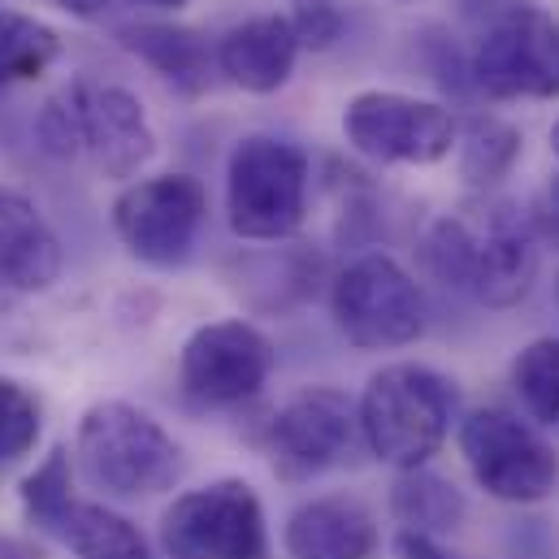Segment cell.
<instances>
[{
    "label": "cell",
    "instance_id": "3",
    "mask_svg": "<svg viewBox=\"0 0 559 559\" xmlns=\"http://www.w3.org/2000/svg\"><path fill=\"white\" fill-rule=\"evenodd\" d=\"M455 408H460V395L447 373L400 360V365H382L365 382L356 420H360L365 447L382 464L404 473V468H425L442 451Z\"/></svg>",
    "mask_w": 559,
    "mask_h": 559
},
{
    "label": "cell",
    "instance_id": "9",
    "mask_svg": "<svg viewBox=\"0 0 559 559\" xmlns=\"http://www.w3.org/2000/svg\"><path fill=\"white\" fill-rule=\"evenodd\" d=\"M169 559H265V508L243 477H222L178 495L160 516Z\"/></svg>",
    "mask_w": 559,
    "mask_h": 559
},
{
    "label": "cell",
    "instance_id": "31",
    "mask_svg": "<svg viewBox=\"0 0 559 559\" xmlns=\"http://www.w3.org/2000/svg\"><path fill=\"white\" fill-rule=\"evenodd\" d=\"M135 4H147V9H165V13H178V9H187L191 0H135Z\"/></svg>",
    "mask_w": 559,
    "mask_h": 559
},
{
    "label": "cell",
    "instance_id": "26",
    "mask_svg": "<svg viewBox=\"0 0 559 559\" xmlns=\"http://www.w3.org/2000/svg\"><path fill=\"white\" fill-rule=\"evenodd\" d=\"M534 217V230H538V239L547 235V239H556L559 243V174L543 187V195H538V209L530 213Z\"/></svg>",
    "mask_w": 559,
    "mask_h": 559
},
{
    "label": "cell",
    "instance_id": "22",
    "mask_svg": "<svg viewBox=\"0 0 559 559\" xmlns=\"http://www.w3.org/2000/svg\"><path fill=\"white\" fill-rule=\"evenodd\" d=\"M512 386L521 408L538 425H559V334L534 338L512 360Z\"/></svg>",
    "mask_w": 559,
    "mask_h": 559
},
{
    "label": "cell",
    "instance_id": "32",
    "mask_svg": "<svg viewBox=\"0 0 559 559\" xmlns=\"http://www.w3.org/2000/svg\"><path fill=\"white\" fill-rule=\"evenodd\" d=\"M551 152H556V156H559V122H556V127H551Z\"/></svg>",
    "mask_w": 559,
    "mask_h": 559
},
{
    "label": "cell",
    "instance_id": "30",
    "mask_svg": "<svg viewBox=\"0 0 559 559\" xmlns=\"http://www.w3.org/2000/svg\"><path fill=\"white\" fill-rule=\"evenodd\" d=\"M0 559H39L26 543H17V538H0Z\"/></svg>",
    "mask_w": 559,
    "mask_h": 559
},
{
    "label": "cell",
    "instance_id": "23",
    "mask_svg": "<svg viewBox=\"0 0 559 559\" xmlns=\"http://www.w3.org/2000/svg\"><path fill=\"white\" fill-rule=\"evenodd\" d=\"M74 477H70V451L66 447H52L35 473H26L22 481V508L26 516L39 525V530H57V521L66 516V508L74 503Z\"/></svg>",
    "mask_w": 559,
    "mask_h": 559
},
{
    "label": "cell",
    "instance_id": "27",
    "mask_svg": "<svg viewBox=\"0 0 559 559\" xmlns=\"http://www.w3.org/2000/svg\"><path fill=\"white\" fill-rule=\"evenodd\" d=\"M44 4H52V9H61V13L79 17V22H96L109 9V0H44Z\"/></svg>",
    "mask_w": 559,
    "mask_h": 559
},
{
    "label": "cell",
    "instance_id": "6",
    "mask_svg": "<svg viewBox=\"0 0 559 559\" xmlns=\"http://www.w3.org/2000/svg\"><path fill=\"white\" fill-rule=\"evenodd\" d=\"M308 152L278 135H248L226 160V222L248 243H278L308 222Z\"/></svg>",
    "mask_w": 559,
    "mask_h": 559
},
{
    "label": "cell",
    "instance_id": "14",
    "mask_svg": "<svg viewBox=\"0 0 559 559\" xmlns=\"http://www.w3.org/2000/svg\"><path fill=\"white\" fill-rule=\"evenodd\" d=\"M217 74L248 92V96H274L290 83L295 61H299V39L286 22V13H257L235 22L217 44Z\"/></svg>",
    "mask_w": 559,
    "mask_h": 559
},
{
    "label": "cell",
    "instance_id": "7",
    "mask_svg": "<svg viewBox=\"0 0 559 559\" xmlns=\"http://www.w3.org/2000/svg\"><path fill=\"white\" fill-rule=\"evenodd\" d=\"M330 317L360 352H395L425 334V295L417 278L386 252L356 257L330 286Z\"/></svg>",
    "mask_w": 559,
    "mask_h": 559
},
{
    "label": "cell",
    "instance_id": "8",
    "mask_svg": "<svg viewBox=\"0 0 559 559\" xmlns=\"http://www.w3.org/2000/svg\"><path fill=\"white\" fill-rule=\"evenodd\" d=\"M460 455L499 503H543L559 481L556 447L508 408H473L460 420Z\"/></svg>",
    "mask_w": 559,
    "mask_h": 559
},
{
    "label": "cell",
    "instance_id": "19",
    "mask_svg": "<svg viewBox=\"0 0 559 559\" xmlns=\"http://www.w3.org/2000/svg\"><path fill=\"white\" fill-rule=\"evenodd\" d=\"M521 143L525 140L512 122H503L495 114H477V118L460 122V131H455V169L477 195H486L516 169Z\"/></svg>",
    "mask_w": 559,
    "mask_h": 559
},
{
    "label": "cell",
    "instance_id": "12",
    "mask_svg": "<svg viewBox=\"0 0 559 559\" xmlns=\"http://www.w3.org/2000/svg\"><path fill=\"white\" fill-rule=\"evenodd\" d=\"M274 373V343L243 317L200 325L178 356L182 391L204 408H239Z\"/></svg>",
    "mask_w": 559,
    "mask_h": 559
},
{
    "label": "cell",
    "instance_id": "15",
    "mask_svg": "<svg viewBox=\"0 0 559 559\" xmlns=\"http://www.w3.org/2000/svg\"><path fill=\"white\" fill-rule=\"evenodd\" d=\"M66 270V252L39 204L13 187H0V286L39 295Z\"/></svg>",
    "mask_w": 559,
    "mask_h": 559
},
{
    "label": "cell",
    "instance_id": "24",
    "mask_svg": "<svg viewBox=\"0 0 559 559\" xmlns=\"http://www.w3.org/2000/svg\"><path fill=\"white\" fill-rule=\"evenodd\" d=\"M44 433V404L31 386L0 378V464H13L35 451Z\"/></svg>",
    "mask_w": 559,
    "mask_h": 559
},
{
    "label": "cell",
    "instance_id": "17",
    "mask_svg": "<svg viewBox=\"0 0 559 559\" xmlns=\"http://www.w3.org/2000/svg\"><path fill=\"white\" fill-rule=\"evenodd\" d=\"M122 44L140 57L152 74H160L174 92L182 96H200L213 74H217V57L213 44L195 31V26H178V22H140L122 31Z\"/></svg>",
    "mask_w": 559,
    "mask_h": 559
},
{
    "label": "cell",
    "instance_id": "33",
    "mask_svg": "<svg viewBox=\"0 0 559 559\" xmlns=\"http://www.w3.org/2000/svg\"><path fill=\"white\" fill-rule=\"evenodd\" d=\"M556 290H559V282H556Z\"/></svg>",
    "mask_w": 559,
    "mask_h": 559
},
{
    "label": "cell",
    "instance_id": "21",
    "mask_svg": "<svg viewBox=\"0 0 559 559\" xmlns=\"http://www.w3.org/2000/svg\"><path fill=\"white\" fill-rule=\"evenodd\" d=\"M61 57V35L17 9H0V92L17 83H35Z\"/></svg>",
    "mask_w": 559,
    "mask_h": 559
},
{
    "label": "cell",
    "instance_id": "18",
    "mask_svg": "<svg viewBox=\"0 0 559 559\" xmlns=\"http://www.w3.org/2000/svg\"><path fill=\"white\" fill-rule=\"evenodd\" d=\"M391 512L404 525V534H425V538H442L451 530H460L468 503L460 495L455 481H447L442 473L429 468H404L391 486Z\"/></svg>",
    "mask_w": 559,
    "mask_h": 559
},
{
    "label": "cell",
    "instance_id": "4",
    "mask_svg": "<svg viewBox=\"0 0 559 559\" xmlns=\"http://www.w3.org/2000/svg\"><path fill=\"white\" fill-rule=\"evenodd\" d=\"M74 464L105 499H152L182 473L174 433L127 400L92 404L74 433Z\"/></svg>",
    "mask_w": 559,
    "mask_h": 559
},
{
    "label": "cell",
    "instance_id": "11",
    "mask_svg": "<svg viewBox=\"0 0 559 559\" xmlns=\"http://www.w3.org/2000/svg\"><path fill=\"white\" fill-rule=\"evenodd\" d=\"M204 217L209 195L191 174H152L127 182L114 200V230L122 248L152 270L182 265L200 239Z\"/></svg>",
    "mask_w": 559,
    "mask_h": 559
},
{
    "label": "cell",
    "instance_id": "2",
    "mask_svg": "<svg viewBox=\"0 0 559 559\" xmlns=\"http://www.w3.org/2000/svg\"><path fill=\"white\" fill-rule=\"evenodd\" d=\"M39 143L57 160H87L105 178H135L156 156V131L122 83L74 79L39 114Z\"/></svg>",
    "mask_w": 559,
    "mask_h": 559
},
{
    "label": "cell",
    "instance_id": "10",
    "mask_svg": "<svg viewBox=\"0 0 559 559\" xmlns=\"http://www.w3.org/2000/svg\"><path fill=\"white\" fill-rule=\"evenodd\" d=\"M460 118L425 96L369 87L343 105L347 143L378 165H438L455 152Z\"/></svg>",
    "mask_w": 559,
    "mask_h": 559
},
{
    "label": "cell",
    "instance_id": "1",
    "mask_svg": "<svg viewBox=\"0 0 559 559\" xmlns=\"http://www.w3.org/2000/svg\"><path fill=\"white\" fill-rule=\"evenodd\" d=\"M425 270L481 308H516L543 270L534 217L503 195H468L420 239Z\"/></svg>",
    "mask_w": 559,
    "mask_h": 559
},
{
    "label": "cell",
    "instance_id": "29",
    "mask_svg": "<svg viewBox=\"0 0 559 559\" xmlns=\"http://www.w3.org/2000/svg\"><path fill=\"white\" fill-rule=\"evenodd\" d=\"M503 4H512V0H455V13H460L468 26H477V22H486L490 13H499Z\"/></svg>",
    "mask_w": 559,
    "mask_h": 559
},
{
    "label": "cell",
    "instance_id": "5",
    "mask_svg": "<svg viewBox=\"0 0 559 559\" xmlns=\"http://www.w3.org/2000/svg\"><path fill=\"white\" fill-rule=\"evenodd\" d=\"M468 92L490 100H556L559 96V17L538 0H512L473 26Z\"/></svg>",
    "mask_w": 559,
    "mask_h": 559
},
{
    "label": "cell",
    "instance_id": "28",
    "mask_svg": "<svg viewBox=\"0 0 559 559\" xmlns=\"http://www.w3.org/2000/svg\"><path fill=\"white\" fill-rule=\"evenodd\" d=\"M400 556L404 559H447L442 551H438V543L425 538V534H400Z\"/></svg>",
    "mask_w": 559,
    "mask_h": 559
},
{
    "label": "cell",
    "instance_id": "20",
    "mask_svg": "<svg viewBox=\"0 0 559 559\" xmlns=\"http://www.w3.org/2000/svg\"><path fill=\"white\" fill-rule=\"evenodd\" d=\"M79 559H147L143 534L114 508L74 499L52 530Z\"/></svg>",
    "mask_w": 559,
    "mask_h": 559
},
{
    "label": "cell",
    "instance_id": "16",
    "mask_svg": "<svg viewBox=\"0 0 559 559\" xmlns=\"http://www.w3.org/2000/svg\"><path fill=\"white\" fill-rule=\"evenodd\" d=\"M282 547L286 559H369L378 547V521L360 499L325 495L290 512Z\"/></svg>",
    "mask_w": 559,
    "mask_h": 559
},
{
    "label": "cell",
    "instance_id": "13",
    "mask_svg": "<svg viewBox=\"0 0 559 559\" xmlns=\"http://www.w3.org/2000/svg\"><path fill=\"white\" fill-rule=\"evenodd\" d=\"M360 433L356 404L338 386H304L270 420V460L282 481H308L334 468Z\"/></svg>",
    "mask_w": 559,
    "mask_h": 559
},
{
    "label": "cell",
    "instance_id": "25",
    "mask_svg": "<svg viewBox=\"0 0 559 559\" xmlns=\"http://www.w3.org/2000/svg\"><path fill=\"white\" fill-rule=\"evenodd\" d=\"M286 22L299 39V52H330L347 31L338 0H286Z\"/></svg>",
    "mask_w": 559,
    "mask_h": 559
}]
</instances>
